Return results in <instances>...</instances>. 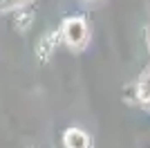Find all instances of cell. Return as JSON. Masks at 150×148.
<instances>
[{"mask_svg": "<svg viewBox=\"0 0 150 148\" xmlns=\"http://www.w3.org/2000/svg\"><path fill=\"white\" fill-rule=\"evenodd\" d=\"M61 36L63 41L69 45L72 49H83L88 45V38H90V31H88V25L81 16H74V18H67L61 27Z\"/></svg>", "mask_w": 150, "mask_h": 148, "instance_id": "6da1fadb", "label": "cell"}, {"mask_svg": "<svg viewBox=\"0 0 150 148\" xmlns=\"http://www.w3.org/2000/svg\"><path fill=\"white\" fill-rule=\"evenodd\" d=\"M63 144H65V148H92L90 135L81 128H69L63 137Z\"/></svg>", "mask_w": 150, "mask_h": 148, "instance_id": "7a4b0ae2", "label": "cell"}, {"mask_svg": "<svg viewBox=\"0 0 150 148\" xmlns=\"http://www.w3.org/2000/svg\"><path fill=\"white\" fill-rule=\"evenodd\" d=\"M58 36H61V31H47L36 45V56L40 61H50V56L54 54V47L58 43Z\"/></svg>", "mask_w": 150, "mask_h": 148, "instance_id": "3957f363", "label": "cell"}, {"mask_svg": "<svg viewBox=\"0 0 150 148\" xmlns=\"http://www.w3.org/2000/svg\"><path fill=\"white\" fill-rule=\"evenodd\" d=\"M29 25H31V14H29V11L20 14V16H18V23H16V27H18L20 31H27V29H29Z\"/></svg>", "mask_w": 150, "mask_h": 148, "instance_id": "277c9868", "label": "cell"}, {"mask_svg": "<svg viewBox=\"0 0 150 148\" xmlns=\"http://www.w3.org/2000/svg\"><path fill=\"white\" fill-rule=\"evenodd\" d=\"M81 2H85V5H96L99 0H81Z\"/></svg>", "mask_w": 150, "mask_h": 148, "instance_id": "5b68a950", "label": "cell"}, {"mask_svg": "<svg viewBox=\"0 0 150 148\" xmlns=\"http://www.w3.org/2000/svg\"><path fill=\"white\" fill-rule=\"evenodd\" d=\"M148 43H150V38H148Z\"/></svg>", "mask_w": 150, "mask_h": 148, "instance_id": "8992f818", "label": "cell"}]
</instances>
